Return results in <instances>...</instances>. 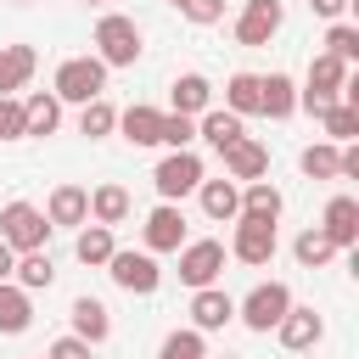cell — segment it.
<instances>
[{
    "instance_id": "6da1fadb",
    "label": "cell",
    "mask_w": 359,
    "mask_h": 359,
    "mask_svg": "<svg viewBox=\"0 0 359 359\" xmlns=\"http://www.w3.org/2000/svg\"><path fill=\"white\" fill-rule=\"evenodd\" d=\"M95 62L101 67H135L140 62V22L123 11H107L95 22Z\"/></svg>"
},
{
    "instance_id": "7a4b0ae2",
    "label": "cell",
    "mask_w": 359,
    "mask_h": 359,
    "mask_svg": "<svg viewBox=\"0 0 359 359\" xmlns=\"http://www.w3.org/2000/svg\"><path fill=\"white\" fill-rule=\"evenodd\" d=\"M0 241L11 247V252H45V241H50V219H45V208H34V202H6L0 208Z\"/></svg>"
},
{
    "instance_id": "3957f363",
    "label": "cell",
    "mask_w": 359,
    "mask_h": 359,
    "mask_svg": "<svg viewBox=\"0 0 359 359\" xmlns=\"http://www.w3.org/2000/svg\"><path fill=\"white\" fill-rule=\"evenodd\" d=\"M101 90H107V67H101L95 56H67V62L56 67V84H50V95H56V101H73V107L95 101Z\"/></svg>"
},
{
    "instance_id": "277c9868",
    "label": "cell",
    "mask_w": 359,
    "mask_h": 359,
    "mask_svg": "<svg viewBox=\"0 0 359 359\" xmlns=\"http://www.w3.org/2000/svg\"><path fill=\"white\" fill-rule=\"evenodd\" d=\"M286 309H292V286H286V280H264V286H252V292L236 303V314H241L247 331H275V325L286 320Z\"/></svg>"
},
{
    "instance_id": "5b68a950",
    "label": "cell",
    "mask_w": 359,
    "mask_h": 359,
    "mask_svg": "<svg viewBox=\"0 0 359 359\" xmlns=\"http://www.w3.org/2000/svg\"><path fill=\"white\" fill-rule=\"evenodd\" d=\"M107 275H112V286H123V292H135V297H151V292L163 286L157 258H151V252H129V247H118V252L107 258Z\"/></svg>"
},
{
    "instance_id": "8992f818",
    "label": "cell",
    "mask_w": 359,
    "mask_h": 359,
    "mask_svg": "<svg viewBox=\"0 0 359 359\" xmlns=\"http://www.w3.org/2000/svg\"><path fill=\"white\" fill-rule=\"evenodd\" d=\"M151 185H157V196H163V202L191 196V191L202 185V157H196V151H168V157L151 168Z\"/></svg>"
},
{
    "instance_id": "52a82bcc",
    "label": "cell",
    "mask_w": 359,
    "mask_h": 359,
    "mask_svg": "<svg viewBox=\"0 0 359 359\" xmlns=\"http://www.w3.org/2000/svg\"><path fill=\"white\" fill-rule=\"evenodd\" d=\"M219 269H224V247H219V241H185V247H180V280H185L191 292L213 286Z\"/></svg>"
},
{
    "instance_id": "ba28073f",
    "label": "cell",
    "mask_w": 359,
    "mask_h": 359,
    "mask_svg": "<svg viewBox=\"0 0 359 359\" xmlns=\"http://www.w3.org/2000/svg\"><path fill=\"white\" fill-rule=\"evenodd\" d=\"M280 22H286V6L280 0H247L241 17H236V39L241 45H269L280 34Z\"/></svg>"
},
{
    "instance_id": "9c48e42d",
    "label": "cell",
    "mask_w": 359,
    "mask_h": 359,
    "mask_svg": "<svg viewBox=\"0 0 359 359\" xmlns=\"http://www.w3.org/2000/svg\"><path fill=\"white\" fill-rule=\"evenodd\" d=\"M230 252H236L241 264H252V269H264V264L275 258V224H264V219H236V236H230Z\"/></svg>"
},
{
    "instance_id": "30bf717a",
    "label": "cell",
    "mask_w": 359,
    "mask_h": 359,
    "mask_svg": "<svg viewBox=\"0 0 359 359\" xmlns=\"http://www.w3.org/2000/svg\"><path fill=\"white\" fill-rule=\"evenodd\" d=\"M224 157V180H241V185H252V180H264L269 174V146L264 140H252V135H241L230 151H219Z\"/></svg>"
},
{
    "instance_id": "8fae6325",
    "label": "cell",
    "mask_w": 359,
    "mask_h": 359,
    "mask_svg": "<svg viewBox=\"0 0 359 359\" xmlns=\"http://www.w3.org/2000/svg\"><path fill=\"white\" fill-rule=\"evenodd\" d=\"M180 247H185V213H180L174 202L151 208V213H146V252L157 258V252H180Z\"/></svg>"
},
{
    "instance_id": "7c38bea8",
    "label": "cell",
    "mask_w": 359,
    "mask_h": 359,
    "mask_svg": "<svg viewBox=\"0 0 359 359\" xmlns=\"http://www.w3.org/2000/svg\"><path fill=\"white\" fill-rule=\"evenodd\" d=\"M320 230H325V241H331L337 252H342V247H359V202H353V196H331Z\"/></svg>"
},
{
    "instance_id": "4fadbf2b",
    "label": "cell",
    "mask_w": 359,
    "mask_h": 359,
    "mask_svg": "<svg viewBox=\"0 0 359 359\" xmlns=\"http://www.w3.org/2000/svg\"><path fill=\"white\" fill-rule=\"evenodd\" d=\"M275 337H280V348H292V353H303V348H314V342L325 337V320H320L314 309H303V303H292V309H286V320L275 325Z\"/></svg>"
},
{
    "instance_id": "5bb4252c",
    "label": "cell",
    "mask_w": 359,
    "mask_h": 359,
    "mask_svg": "<svg viewBox=\"0 0 359 359\" xmlns=\"http://www.w3.org/2000/svg\"><path fill=\"white\" fill-rule=\"evenodd\" d=\"M45 219H50V230H56V224H67V230L90 224V191H84V185H56L50 202H45Z\"/></svg>"
},
{
    "instance_id": "9a60e30c",
    "label": "cell",
    "mask_w": 359,
    "mask_h": 359,
    "mask_svg": "<svg viewBox=\"0 0 359 359\" xmlns=\"http://www.w3.org/2000/svg\"><path fill=\"white\" fill-rule=\"evenodd\" d=\"M191 331H224L230 320H236V297L230 292H219V286H202L196 297H191Z\"/></svg>"
},
{
    "instance_id": "2e32d148",
    "label": "cell",
    "mask_w": 359,
    "mask_h": 359,
    "mask_svg": "<svg viewBox=\"0 0 359 359\" xmlns=\"http://www.w3.org/2000/svg\"><path fill=\"white\" fill-rule=\"evenodd\" d=\"M258 112L264 118H292L297 112V84L286 73H258Z\"/></svg>"
},
{
    "instance_id": "e0dca14e",
    "label": "cell",
    "mask_w": 359,
    "mask_h": 359,
    "mask_svg": "<svg viewBox=\"0 0 359 359\" xmlns=\"http://www.w3.org/2000/svg\"><path fill=\"white\" fill-rule=\"evenodd\" d=\"M34 325V297L17 280H0V337H22Z\"/></svg>"
},
{
    "instance_id": "ac0fdd59",
    "label": "cell",
    "mask_w": 359,
    "mask_h": 359,
    "mask_svg": "<svg viewBox=\"0 0 359 359\" xmlns=\"http://www.w3.org/2000/svg\"><path fill=\"white\" fill-rule=\"evenodd\" d=\"M56 123H62V101H56L50 90H34V95L22 101V140H28V135H56Z\"/></svg>"
},
{
    "instance_id": "d6986e66",
    "label": "cell",
    "mask_w": 359,
    "mask_h": 359,
    "mask_svg": "<svg viewBox=\"0 0 359 359\" xmlns=\"http://www.w3.org/2000/svg\"><path fill=\"white\" fill-rule=\"evenodd\" d=\"M196 191H202V213L208 219H219V224L224 219H241V185L236 180H202Z\"/></svg>"
},
{
    "instance_id": "ffe728a7",
    "label": "cell",
    "mask_w": 359,
    "mask_h": 359,
    "mask_svg": "<svg viewBox=\"0 0 359 359\" xmlns=\"http://www.w3.org/2000/svg\"><path fill=\"white\" fill-rule=\"evenodd\" d=\"M118 252V241H112V230L107 224H79V236H73V258L79 264H90V269H107V258Z\"/></svg>"
},
{
    "instance_id": "44dd1931",
    "label": "cell",
    "mask_w": 359,
    "mask_h": 359,
    "mask_svg": "<svg viewBox=\"0 0 359 359\" xmlns=\"http://www.w3.org/2000/svg\"><path fill=\"white\" fill-rule=\"evenodd\" d=\"M73 337H79V342H90V348H95V342H107V337H112V314H107V303L79 297V303H73Z\"/></svg>"
},
{
    "instance_id": "7402d4cb",
    "label": "cell",
    "mask_w": 359,
    "mask_h": 359,
    "mask_svg": "<svg viewBox=\"0 0 359 359\" xmlns=\"http://www.w3.org/2000/svg\"><path fill=\"white\" fill-rule=\"evenodd\" d=\"M34 67H39L34 45H0V95L22 90V84L34 79Z\"/></svg>"
},
{
    "instance_id": "603a6c76",
    "label": "cell",
    "mask_w": 359,
    "mask_h": 359,
    "mask_svg": "<svg viewBox=\"0 0 359 359\" xmlns=\"http://www.w3.org/2000/svg\"><path fill=\"white\" fill-rule=\"evenodd\" d=\"M196 135H202L213 151H230V146H236L247 129H241V118H236V112H224V107H208V112H202V123H196Z\"/></svg>"
},
{
    "instance_id": "cb8c5ba5",
    "label": "cell",
    "mask_w": 359,
    "mask_h": 359,
    "mask_svg": "<svg viewBox=\"0 0 359 359\" xmlns=\"http://www.w3.org/2000/svg\"><path fill=\"white\" fill-rule=\"evenodd\" d=\"M280 208H286V196H280L269 180L241 185V219H264V224H275V219H280Z\"/></svg>"
},
{
    "instance_id": "d4e9b609",
    "label": "cell",
    "mask_w": 359,
    "mask_h": 359,
    "mask_svg": "<svg viewBox=\"0 0 359 359\" xmlns=\"http://www.w3.org/2000/svg\"><path fill=\"white\" fill-rule=\"evenodd\" d=\"M123 219H129V191H123V185H95V191H90V224H107V230H112V224H123Z\"/></svg>"
},
{
    "instance_id": "484cf974",
    "label": "cell",
    "mask_w": 359,
    "mask_h": 359,
    "mask_svg": "<svg viewBox=\"0 0 359 359\" xmlns=\"http://www.w3.org/2000/svg\"><path fill=\"white\" fill-rule=\"evenodd\" d=\"M208 101H213V84H208L202 73H180V79H174V112H180V118L208 112Z\"/></svg>"
},
{
    "instance_id": "4316f807",
    "label": "cell",
    "mask_w": 359,
    "mask_h": 359,
    "mask_svg": "<svg viewBox=\"0 0 359 359\" xmlns=\"http://www.w3.org/2000/svg\"><path fill=\"white\" fill-rule=\"evenodd\" d=\"M118 129H123L129 146H157L163 112H157V107H129V112H118Z\"/></svg>"
},
{
    "instance_id": "83f0119b",
    "label": "cell",
    "mask_w": 359,
    "mask_h": 359,
    "mask_svg": "<svg viewBox=\"0 0 359 359\" xmlns=\"http://www.w3.org/2000/svg\"><path fill=\"white\" fill-rule=\"evenodd\" d=\"M11 280H17L22 292H45V286L56 280V264H50V252H17V264H11Z\"/></svg>"
},
{
    "instance_id": "f1b7e54d",
    "label": "cell",
    "mask_w": 359,
    "mask_h": 359,
    "mask_svg": "<svg viewBox=\"0 0 359 359\" xmlns=\"http://www.w3.org/2000/svg\"><path fill=\"white\" fill-rule=\"evenodd\" d=\"M112 129H118V107H112L107 95H95V101H84V107H79V135L101 140V135H112Z\"/></svg>"
},
{
    "instance_id": "f546056e",
    "label": "cell",
    "mask_w": 359,
    "mask_h": 359,
    "mask_svg": "<svg viewBox=\"0 0 359 359\" xmlns=\"http://www.w3.org/2000/svg\"><path fill=\"white\" fill-rule=\"evenodd\" d=\"M331 252H337V247L325 241V230H320V224H309V230L292 241V258H297L303 269H325V264H331Z\"/></svg>"
},
{
    "instance_id": "4dcf8cb0",
    "label": "cell",
    "mask_w": 359,
    "mask_h": 359,
    "mask_svg": "<svg viewBox=\"0 0 359 359\" xmlns=\"http://www.w3.org/2000/svg\"><path fill=\"white\" fill-rule=\"evenodd\" d=\"M224 112H236V118L258 112V73H230V84H224Z\"/></svg>"
},
{
    "instance_id": "1f68e13d",
    "label": "cell",
    "mask_w": 359,
    "mask_h": 359,
    "mask_svg": "<svg viewBox=\"0 0 359 359\" xmlns=\"http://www.w3.org/2000/svg\"><path fill=\"white\" fill-rule=\"evenodd\" d=\"M320 123H325V140H331V146H353V135H359V107L337 101V107H331Z\"/></svg>"
},
{
    "instance_id": "d6a6232c",
    "label": "cell",
    "mask_w": 359,
    "mask_h": 359,
    "mask_svg": "<svg viewBox=\"0 0 359 359\" xmlns=\"http://www.w3.org/2000/svg\"><path fill=\"white\" fill-rule=\"evenodd\" d=\"M337 151H342V146H331V140H314V146H303L297 168H303L309 180H337Z\"/></svg>"
},
{
    "instance_id": "836d02e7",
    "label": "cell",
    "mask_w": 359,
    "mask_h": 359,
    "mask_svg": "<svg viewBox=\"0 0 359 359\" xmlns=\"http://www.w3.org/2000/svg\"><path fill=\"white\" fill-rule=\"evenodd\" d=\"M325 56H337L342 67H353V62H359V28H353V22H331V34H325Z\"/></svg>"
},
{
    "instance_id": "e575fe53",
    "label": "cell",
    "mask_w": 359,
    "mask_h": 359,
    "mask_svg": "<svg viewBox=\"0 0 359 359\" xmlns=\"http://www.w3.org/2000/svg\"><path fill=\"white\" fill-rule=\"evenodd\" d=\"M157 359H208V342H202V331H168Z\"/></svg>"
},
{
    "instance_id": "d590c367",
    "label": "cell",
    "mask_w": 359,
    "mask_h": 359,
    "mask_svg": "<svg viewBox=\"0 0 359 359\" xmlns=\"http://www.w3.org/2000/svg\"><path fill=\"white\" fill-rule=\"evenodd\" d=\"M191 140H196V123H191V118H180V112H163L157 146H168V151H191Z\"/></svg>"
},
{
    "instance_id": "8d00e7d4",
    "label": "cell",
    "mask_w": 359,
    "mask_h": 359,
    "mask_svg": "<svg viewBox=\"0 0 359 359\" xmlns=\"http://www.w3.org/2000/svg\"><path fill=\"white\" fill-rule=\"evenodd\" d=\"M180 17H185V22H196V28H213V22L224 17V0H185V6H180Z\"/></svg>"
},
{
    "instance_id": "74e56055",
    "label": "cell",
    "mask_w": 359,
    "mask_h": 359,
    "mask_svg": "<svg viewBox=\"0 0 359 359\" xmlns=\"http://www.w3.org/2000/svg\"><path fill=\"white\" fill-rule=\"evenodd\" d=\"M0 140H22V101L0 95Z\"/></svg>"
},
{
    "instance_id": "f35d334b",
    "label": "cell",
    "mask_w": 359,
    "mask_h": 359,
    "mask_svg": "<svg viewBox=\"0 0 359 359\" xmlns=\"http://www.w3.org/2000/svg\"><path fill=\"white\" fill-rule=\"evenodd\" d=\"M45 359H90V342H79V337H56V342L45 348Z\"/></svg>"
},
{
    "instance_id": "ab89813d",
    "label": "cell",
    "mask_w": 359,
    "mask_h": 359,
    "mask_svg": "<svg viewBox=\"0 0 359 359\" xmlns=\"http://www.w3.org/2000/svg\"><path fill=\"white\" fill-rule=\"evenodd\" d=\"M309 11H314V17H331V22H342L348 0H309Z\"/></svg>"
},
{
    "instance_id": "60d3db41",
    "label": "cell",
    "mask_w": 359,
    "mask_h": 359,
    "mask_svg": "<svg viewBox=\"0 0 359 359\" xmlns=\"http://www.w3.org/2000/svg\"><path fill=\"white\" fill-rule=\"evenodd\" d=\"M11 264H17V252H11L6 241H0V280H11Z\"/></svg>"
},
{
    "instance_id": "b9f144b4",
    "label": "cell",
    "mask_w": 359,
    "mask_h": 359,
    "mask_svg": "<svg viewBox=\"0 0 359 359\" xmlns=\"http://www.w3.org/2000/svg\"><path fill=\"white\" fill-rule=\"evenodd\" d=\"M168 6H185V0H168Z\"/></svg>"
},
{
    "instance_id": "7bdbcfd3",
    "label": "cell",
    "mask_w": 359,
    "mask_h": 359,
    "mask_svg": "<svg viewBox=\"0 0 359 359\" xmlns=\"http://www.w3.org/2000/svg\"><path fill=\"white\" fill-rule=\"evenodd\" d=\"M90 6H101V0H90Z\"/></svg>"
},
{
    "instance_id": "ee69618b",
    "label": "cell",
    "mask_w": 359,
    "mask_h": 359,
    "mask_svg": "<svg viewBox=\"0 0 359 359\" xmlns=\"http://www.w3.org/2000/svg\"><path fill=\"white\" fill-rule=\"evenodd\" d=\"M17 6H28V0H17Z\"/></svg>"
},
{
    "instance_id": "f6af8a7d",
    "label": "cell",
    "mask_w": 359,
    "mask_h": 359,
    "mask_svg": "<svg viewBox=\"0 0 359 359\" xmlns=\"http://www.w3.org/2000/svg\"><path fill=\"white\" fill-rule=\"evenodd\" d=\"M39 359H45V353H39Z\"/></svg>"
}]
</instances>
